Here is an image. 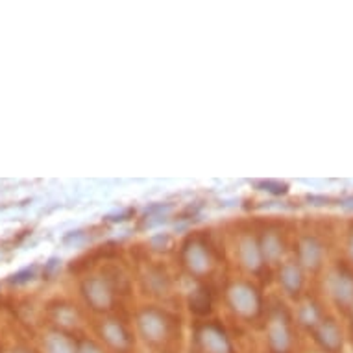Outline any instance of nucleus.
<instances>
[{
  "instance_id": "obj_12",
  "label": "nucleus",
  "mask_w": 353,
  "mask_h": 353,
  "mask_svg": "<svg viewBox=\"0 0 353 353\" xmlns=\"http://www.w3.org/2000/svg\"><path fill=\"white\" fill-rule=\"evenodd\" d=\"M58 324H61L63 327H76V325L80 324V314L76 311L74 307L70 305H63L58 309Z\"/></svg>"
},
{
  "instance_id": "obj_4",
  "label": "nucleus",
  "mask_w": 353,
  "mask_h": 353,
  "mask_svg": "<svg viewBox=\"0 0 353 353\" xmlns=\"http://www.w3.org/2000/svg\"><path fill=\"white\" fill-rule=\"evenodd\" d=\"M183 267L187 272L194 276V278H203L208 276L214 267V259L211 250L203 241H191L183 250Z\"/></svg>"
},
{
  "instance_id": "obj_13",
  "label": "nucleus",
  "mask_w": 353,
  "mask_h": 353,
  "mask_svg": "<svg viewBox=\"0 0 353 353\" xmlns=\"http://www.w3.org/2000/svg\"><path fill=\"white\" fill-rule=\"evenodd\" d=\"M300 254H301V261H303L305 265H314V263L319 261V248H316L313 243L301 244Z\"/></svg>"
},
{
  "instance_id": "obj_7",
  "label": "nucleus",
  "mask_w": 353,
  "mask_h": 353,
  "mask_svg": "<svg viewBox=\"0 0 353 353\" xmlns=\"http://www.w3.org/2000/svg\"><path fill=\"white\" fill-rule=\"evenodd\" d=\"M198 341L205 353H232V342L216 325H203L198 333Z\"/></svg>"
},
{
  "instance_id": "obj_14",
  "label": "nucleus",
  "mask_w": 353,
  "mask_h": 353,
  "mask_svg": "<svg viewBox=\"0 0 353 353\" xmlns=\"http://www.w3.org/2000/svg\"><path fill=\"white\" fill-rule=\"evenodd\" d=\"M320 339H322V342H324L327 347H335L336 344H339L336 330L335 327H331V325H327V327H324V330L320 331Z\"/></svg>"
},
{
  "instance_id": "obj_8",
  "label": "nucleus",
  "mask_w": 353,
  "mask_h": 353,
  "mask_svg": "<svg viewBox=\"0 0 353 353\" xmlns=\"http://www.w3.org/2000/svg\"><path fill=\"white\" fill-rule=\"evenodd\" d=\"M259 248L263 261L276 265L283 255V241L276 232H265V235L259 239Z\"/></svg>"
},
{
  "instance_id": "obj_2",
  "label": "nucleus",
  "mask_w": 353,
  "mask_h": 353,
  "mask_svg": "<svg viewBox=\"0 0 353 353\" xmlns=\"http://www.w3.org/2000/svg\"><path fill=\"white\" fill-rule=\"evenodd\" d=\"M228 307L239 319L252 320L261 311L259 290L250 281H233L226 292Z\"/></svg>"
},
{
  "instance_id": "obj_1",
  "label": "nucleus",
  "mask_w": 353,
  "mask_h": 353,
  "mask_svg": "<svg viewBox=\"0 0 353 353\" xmlns=\"http://www.w3.org/2000/svg\"><path fill=\"white\" fill-rule=\"evenodd\" d=\"M81 296L85 303L97 313H105L113 309L117 301L115 285L104 274H94L83 279L81 283Z\"/></svg>"
},
{
  "instance_id": "obj_6",
  "label": "nucleus",
  "mask_w": 353,
  "mask_h": 353,
  "mask_svg": "<svg viewBox=\"0 0 353 353\" xmlns=\"http://www.w3.org/2000/svg\"><path fill=\"white\" fill-rule=\"evenodd\" d=\"M99 333L102 336V341L115 352H128L132 346V335L121 320L117 319H105L102 324L99 325Z\"/></svg>"
},
{
  "instance_id": "obj_5",
  "label": "nucleus",
  "mask_w": 353,
  "mask_h": 353,
  "mask_svg": "<svg viewBox=\"0 0 353 353\" xmlns=\"http://www.w3.org/2000/svg\"><path fill=\"white\" fill-rule=\"evenodd\" d=\"M235 254H237V261L239 265H241V268H244V270L250 274L259 272L261 267L265 265L263 254H261L259 248V241L255 237H252L250 233H246L243 237H239Z\"/></svg>"
},
{
  "instance_id": "obj_10",
  "label": "nucleus",
  "mask_w": 353,
  "mask_h": 353,
  "mask_svg": "<svg viewBox=\"0 0 353 353\" xmlns=\"http://www.w3.org/2000/svg\"><path fill=\"white\" fill-rule=\"evenodd\" d=\"M268 335V342H270V346L276 350V352L283 353L290 344V336H289V330H287V325L283 324V320L274 319L270 320V324H268L267 330Z\"/></svg>"
},
{
  "instance_id": "obj_3",
  "label": "nucleus",
  "mask_w": 353,
  "mask_h": 353,
  "mask_svg": "<svg viewBox=\"0 0 353 353\" xmlns=\"http://www.w3.org/2000/svg\"><path fill=\"white\" fill-rule=\"evenodd\" d=\"M137 331L148 344H161L167 341L168 331H170V320L167 313L156 307H145L137 313L135 319Z\"/></svg>"
},
{
  "instance_id": "obj_9",
  "label": "nucleus",
  "mask_w": 353,
  "mask_h": 353,
  "mask_svg": "<svg viewBox=\"0 0 353 353\" xmlns=\"http://www.w3.org/2000/svg\"><path fill=\"white\" fill-rule=\"evenodd\" d=\"M47 353H78V344L63 331H52L45 339Z\"/></svg>"
},
{
  "instance_id": "obj_15",
  "label": "nucleus",
  "mask_w": 353,
  "mask_h": 353,
  "mask_svg": "<svg viewBox=\"0 0 353 353\" xmlns=\"http://www.w3.org/2000/svg\"><path fill=\"white\" fill-rule=\"evenodd\" d=\"M78 353H104V350L99 344H94L93 341H83L78 346Z\"/></svg>"
},
{
  "instance_id": "obj_11",
  "label": "nucleus",
  "mask_w": 353,
  "mask_h": 353,
  "mask_svg": "<svg viewBox=\"0 0 353 353\" xmlns=\"http://www.w3.org/2000/svg\"><path fill=\"white\" fill-rule=\"evenodd\" d=\"M279 283L289 294H294L301 285V274L296 265H283L279 272Z\"/></svg>"
}]
</instances>
